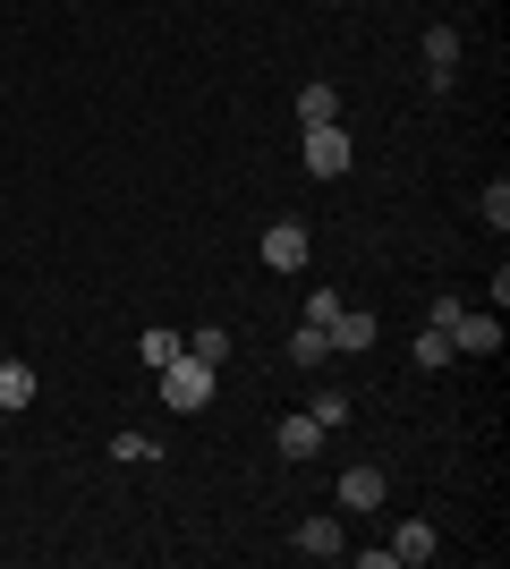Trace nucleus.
Masks as SVG:
<instances>
[{
    "mask_svg": "<svg viewBox=\"0 0 510 569\" xmlns=\"http://www.w3.org/2000/svg\"><path fill=\"white\" fill-rule=\"evenodd\" d=\"M213 382H221V366H204V357H170L162 366V408H179V417H196V408L213 400Z\"/></svg>",
    "mask_w": 510,
    "mask_h": 569,
    "instance_id": "1",
    "label": "nucleus"
},
{
    "mask_svg": "<svg viewBox=\"0 0 510 569\" xmlns=\"http://www.w3.org/2000/svg\"><path fill=\"white\" fill-rule=\"evenodd\" d=\"M383 493H391V476H383V468H340V485H332V501L349 510V519L383 510Z\"/></svg>",
    "mask_w": 510,
    "mask_h": 569,
    "instance_id": "2",
    "label": "nucleus"
},
{
    "mask_svg": "<svg viewBox=\"0 0 510 569\" xmlns=\"http://www.w3.org/2000/svg\"><path fill=\"white\" fill-rule=\"evenodd\" d=\"M307 170H316V179H340V170H349V128H340V119L307 128Z\"/></svg>",
    "mask_w": 510,
    "mask_h": 569,
    "instance_id": "3",
    "label": "nucleus"
},
{
    "mask_svg": "<svg viewBox=\"0 0 510 569\" xmlns=\"http://www.w3.org/2000/svg\"><path fill=\"white\" fill-rule=\"evenodd\" d=\"M460 77V26H426V86H451Z\"/></svg>",
    "mask_w": 510,
    "mask_h": 569,
    "instance_id": "4",
    "label": "nucleus"
},
{
    "mask_svg": "<svg viewBox=\"0 0 510 569\" xmlns=\"http://www.w3.org/2000/svg\"><path fill=\"white\" fill-rule=\"evenodd\" d=\"M451 349H460V357H493V349H502V315H460V323H451Z\"/></svg>",
    "mask_w": 510,
    "mask_h": 569,
    "instance_id": "5",
    "label": "nucleus"
},
{
    "mask_svg": "<svg viewBox=\"0 0 510 569\" xmlns=\"http://www.w3.org/2000/svg\"><path fill=\"white\" fill-rule=\"evenodd\" d=\"M290 545L307 552V561H340V552H349V536H340V519L323 510V519H298V536H290Z\"/></svg>",
    "mask_w": 510,
    "mask_h": 569,
    "instance_id": "6",
    "label": "nucleus"
},
{
    "mask_svg": "<svg viewBox=\"0 0 510 569\" xmlns=\"http://www.w3.org/2000/svg\"><path fill=\"white\" fill-rule=\"evenodd\" d=\"M434 552H442V536H434V527H426V519H409V527H400V536H391V561H400V569H426V561H434Z\"/></svg>",
    "mask_w": 510,
    "mask_h": 569,
    "instance_id": "7",
    "label": "nucleus"
},
{
    "mask_svg": "<svg viewBox=\"0 0 510 569\" xmlns=\"http://www.w3.org/2000/svg\"><path fill=\"white\" fill-rule=\"evenodd\" d=\"M264 263L272 272H298V263H307V230H298V221H272L264 230Z\"/></svg>",
    "mask_w": 510,
    "mask_h": 569,
    "instance_id": "8",
    "label": "nucleus"
},
{
    "mask_svg": "<svg viewBox=\"0 0 510 569\" xmlns=\"http://www.w3.org/2000/svg\"><path fill=\"white\" fill-rule=\"evenodd\" d=\"M272 442H281V459H316V451H323V426L298 408V417H281V433H272Z\"/></svg>",
    "mask_w": 510,
    "mask_h": 569,
    "instance_id": "9",
    "label": "nucleus"
},
{
    "mask_svg": "<svg viewBox=\"0 0 510 569\" xmlns=\"http://www.w3.org/2000/svg\"><path fill=\"white\" fill-rule=\"evenodd\" d=\"M323 332H332V349H349V357H358V349H374V315H366V307H340L332 323H323Z\"/></svg>",
    "mask_w": 510,
    "mask_h": 569,
    "instance_id": "10",
    "label": "nucleus"
},
{
    "mask_svg": "<svg viewBox=\"0 0 510 569\" xmlns=\"http://www.w3.org/2000/svg\"><path fill=\"white\" fill-rule=\"evenodd\" d=\"M323 119H340V86H332V77L298 86V128H323Z\"/></svg>",
    "mask_w": 510,
    "mask_h": 569,
    "instance_id": "11",
    "label": "nucleus"
},
{
    "mask_svg": "<svg viewBox=\"0 0 510 569\" xmlns=\"http://www.w3.org/2000/svg\"><path fill=\"white\" fill-rule=\"evenodd\" d=\"M323 357H332V332H323V323H298V332H290V366H307V375H316Z\"/></svg>",
    "mask_w": 510,
    "mask_h": 569,
    "instance_id": "12",
    "label": "nucleus"
},
{
    "mask_svg": "<svg viewBox=\"0 0 510 569\" xmlns=\"http://www.w3.org/2000/svg\"><path fill=\"white\" fill-rule=\"evenodd\" d=\"M34 400V366L26 357H0V408H26Z\"/></svg>",
    "mask_w": 510,
    "mask_h": 569,
    "instance_id": "13",
    "label": "nucleus"
},
{
    "mask_svg": "<svg viewBox=\"0 0 510 569\" xmlns=\"http://www.w3.org/2000/svg\"><path fill=\"white\" fill-rule=\"evenodd\" d=\"M307 417H316V426L332 433V426H349V417H358V400H349V391H332V382H323L316 400H307Z\"/></svg>",
    "mask_w": 510,
    "mask_h": 569,
    "instance_id": "14",
    "label": "nucleus"
},
{
    "mask_svg": "<svg viewBox=\"0 0 510 569\" xmlns=\"http://www.w3.org/2000/svg\"><path fill=\"white\" fill-rule=\"evenodd\" d=\"M409 349H417V366H426V375H442V366L460 357V349H451V332H434V323H426V332H417Z\"/></svg>",
    "mask_w": 510,
    "mask_h": 569,
    "instance_id": "15",
    "label": "nucleus"
},
{
    "mask_svg": "<svg viewBox=\"0 0 510 569\" xmlns=\"http://www.w3.org/2000/svg\"><path fill=\"white\" fill-rule=\"evenodd\" d=\"M179 349H188V332H162V323H153V332L137 340V357H146L153 375H162V366H170V357H179Z\"/></svg>",
    "mask_w": 510,
    "mask_h": 569,
    "instance_id": "16",
    "label": "nucleus"
},
{
    "mask_svg": "<svg viewBox=\"0 0 510 569\" xmlns=\"http://www.w3.org/2000/svg\"><path fill=\"white\" fill-rule=\"evenodd\" d=\"M188 357H204V366H230V332H221V323H204V332H188Z\"/></svg>",
    "mask_w": 510,
    "mask_h": 569,
    "instance_id": "17",
    "label": "nucleus"
},
{
    "mask_svg": "<svg viewBox=\"0 0 510 569\" xmlns=\"http://www.w3.org/2000/svg\"><path fill=\"white\" fill-rule=\"evenodd\" d=\"M111 459H120V468H146V459H162V451H153V433H111Z\"/></svg>",
    "mask_w": 510,
    "mask_h": 569,
    "instance_id": "18",
    "label": "nucleus"
},
{
    "mask_svg": "<svg viewBox=\"0 0 510 569\" xmlns=\"http://www.w3.org/2000/svg\"><path fill=\"white\" fill-rule=\"evenodd\" d=\"M460 315H468V298H460V289H434V307H426V323H434V332H451Z\"/></svg>",
    "mask_w": 510,
    "mask_h": 569,
    "instance_id": "19",
    "label": "nucleus"
},
{
    "mask_svg": "<svg viewBox=\"0 0 510 569\" xmlns=\"http://www.w3.org/2000/svg\"><path fill=\"white\" fill-rule=\"evenodd\" d=\"M477 213H486V221H493V230H510V188H502V179H493V188H486V196H477Z\"/></svg>",
    "mask_w": 510,
    "mask_h": 569,
    "instance_id": "20",
    "label": "nucleus"
},
{
    "mask_svg": "<svg viewBox=\"0 0 510 569\" xmlns=\"http://www.w3.org/2000/svg\"><path fill=\"white\" fill-rule=\"evenodd\" d=\"M340 307H349V298H340V289H316V298H307V323H332Z\"/></svg>",
    "mask_w": 510,
    "mask_h": 569,
    "instance_id": "21",
    "label": "nucleus"
},
{
    "mask_svg": "<svg viewBox=\"0 0 510 569\" xmlns=\"http://www.w3.org/2000/svg\"><path fill=\"white\" fill-rule=\"evenodd\" d=\"M0 426H9V408H0Z\"/></svg>",
    "mask_w": 510,
    "mask_h": 569,
    "instance_id": "22",
    "label": "nucleus"
}]
</instances>
